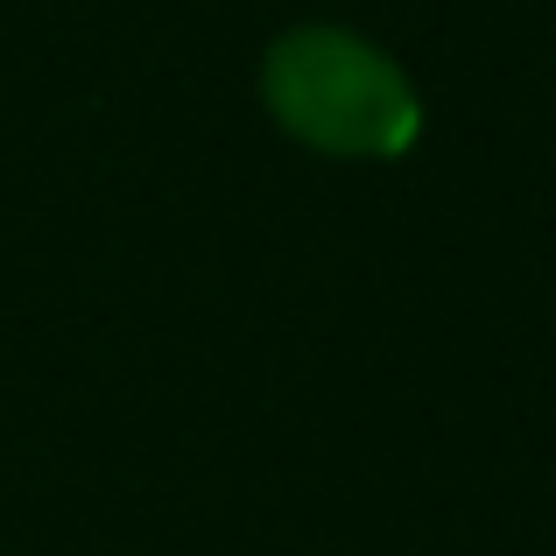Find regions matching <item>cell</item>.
Segmentation results:
<instances>
[{
    "label": "cell",
    "mask_w": 556,
    "mask_h": 556,
    "mask_svg": "<svg viewBox=\"0 0 556 556\" xmlns=\"http://www.w3.org/2000/svg\"><path fill=\"white\" fill-rule=\"evenodd\" d=\"M261 106L289 141L339 163H394L422 141V92L374 36L296 22L261 56Z\"/></svg>",
    "instance_id": "6da1fadb"
}]
</instances>
